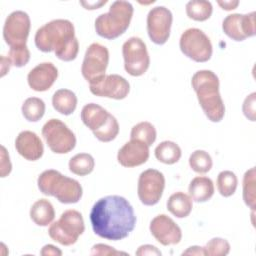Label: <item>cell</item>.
Returning <instances> with one entry per match:
<instances>
[{
    "label": "cell",
    "mask_w": 256,
    "mask_h": 256,
    "mask_svg": "<svg viewBox=\"0 0 256 256\" xmlns=\"http://www.w3.org/2000/svg\"><path fill=\"white\" fill-rule=\"evenodd\" d=\"M58 77V69L51 62H43L35 66L27 75L29 87L37 92H44L51 88Z\"/></svg>",
    "instance_id": "ac0fdd59"
},
{
    "label": "cell",
    "mask_w": 256,
    "mask_h": 256,
    "mask_svg": "<svg viewBox=\"0 0 256 256\" xmlns=\"http://www.w3.org/2000/svg\"><path fill=\"white\" fill-rule=\"evenodd\" d=\"M89 89L93 95L122 100L128 96L130 85L124 77L118 74H109L102 77L98 82L90 84Z\"/></svg>",
    "instance_id": "9a60e30c"
},
{
    "label": "cell",
    "mask_w": 256,
    "mask_h": 256,
    "mask_svg": "<svg viewBox=\"0 0 256 256\" xmlns=\"http://www.w3.org/2000/svg\"><path fill=\"white\" fill-rule=\"evenodd\" d=\"M41 255H54V256H61L62 251L58 249V247L52 245V244H47L42 247L40 251Z\"/></svg>",
    "instance_id": "f35d334b"
},
{
    "label": "cell",
    "mask_w": 256,
    "mask_h": 256,
    "mask_svg": "<svg viewBox=\"0 0 256 256\" xmlns=\"http://www.w3.org/2000/svg\"><path fill=\"white\" fill-rule=\"evenodd\" d=\"M135 254L139 255V256H145V255H157V256H160L161 255V251L158 250L157 247H155L153 245L145 244V245L139 246L137 251L135 252Z\"/></svg>",
    "instance_id": "74e56055"
},
{
    "label": "cell",
    "mask_w": 256,
    "mask_h": 256,
    "mask_svg": "<svg viewBox=\"0 0 256 256\" xmlns=\"http://www.w3.org/2000/svg\"><path fill=\"white\" fill-rule=\"evenodd\" d=\"M8 59L10 60L12 66L18 68L25 66L30 60V51L27 45L19 47H10L8 52Z\"/></svg>",
    "instance_id": "836d02e7"
},
{
    "label": "cell",
    "mask_w": 256,
    "mask_h": 256,
    "mask_svg": "<svg viewBox=\"0 0 256 256\" xmlns=\"http://www.w3.org/2000/svg\"><path fill=\"white\" fill-rule=\"evenodd\" d=\"M80 116L84 125L95 133L108 123L112 114L96 103H88L82 108Z\"/></svg>",
    "instance_id": "ffe728a7"
},
{
    "label": "cell",
    "mask_w": 256,
    "mask_h": 256,
    "mask_svg": "<svg viewBox=\"0 0 256 256\" xmlns=\"http://www.w3.org/2000/svg\"><path fill=\"white\" fill-rule=\"evenodd\" d=\"M91 255H120V254H124L126 255L127 253L125 252H121V251H117L115 250L113 247L106 245V244H95L92 249H91Z\"/></svg>",
    "instance_id": "d590c367"
},
{
    "label": "cell",
    "mask_w": 256,
    "mask_h": 256,
    "mask_svg": "<svg viewBox=\"0 0 256 256\" xmlns=\"http://www.w3.org/2000/svg\"><path fill=\"white\" fill-rule=\"evenodd\" d=\"M255 176L256 169L255 167L247 170L243 176V200L244 203L252 210H255L256 205V196H255Z\"/></svg>",
    "instance_id": "f546056e"
},
{
    "label": "cell",
    "mask_w": 256,
    "mask_h": 256,
    "mask_svg": "<svg viewBox=\"0 0 256 256\" xmlns=\"http://www.w3.org/2000/svg\"><path fill=\"white\" fill-rule=\"evenodd\" d=\"M192 199L184 192H175L167 200V210L177 218H185L192 211Z\"/></svg>",
    "instance_id": "cb8c5ba5"
},
{
    "label": "cell",
    "mask_w": 256,
    "mask_h": 256,
    "mask_svg": "<svg viewBox=\"0 0 256 256\" xmlns=\"http://www.w3.org/2000/svg\"><path fill=\"white\" fill-rule=\"evenodd\" d=\"M256 103V93L255 92H252L251 94H249L244 102H243V105H242V111H243V114L245 115V117L254 122L255 121V104Z\"/></svg>",
    "instance_id": "e575fe53"
},
{
    "label": "cell",
    "mask_w": 256,
    "mask_h": 256,
    "mask_svg": "<svg viewBox=\"0 0 256 256\" xmlns=\"http://www.w3.org/2000/svg\"><path fill=\"white\" fill-rule=\"evenodd\" d=\"M31 28L29 15L21 10L11 12L3 26V38L10 47L25 46Z\"/></svg>",
    "instance_id": "7c38bea8"
},
{
    "label": "cell",
    "mask_w": 256,
    "mask_h": 256,
    "mask_svg": "<svg viewBox=\"0 0 256 256\" xmlns=\"http://www.w3.org/2000/svg\"><path fill=\"white\" fill-rule=\"evenodd\" d=\"M154 154L159 162L167 165H172L180 160L182 152L178 144L173 141L166 140L156 146Z\"/></svg>",
    "instance_id": "d4e9b609"
},
{
    "label": "cell",
    "mask_w": 256,
    "mask_h": 256,
    "mask_svg": "<svg viewBox=\"0 0 256 256\" xmlns=\"http://www.w3.org/2000/svg\"><path fill=\"white\" fill-rule=\"evenodd\" d=\"M217 4L223 9V10H226V11H231V10H234L237 8V6L239 5V1L237 0H224V1H217Z\"/></svg>",
    "instance_id": "ab89813d"
},
{
    "label": "cell",
    "mask_w": 256,
    "mask_h": 256,
    "mask_svg": "<svg viewBox=\"0 0 256 256\" xmlns=\"http://www.w3.org/2000/svg\"><path fill=\"white\" fill-rule=\"evenodd\" d=\"M68 166L70 172L73 174L78 176H86L93 171L95 161L92 155L88 153H78L69 160Z\"/></svg>",
    "instance_id": "4316f807"
},
{
    "label": "cell",
    "mask_w": 256,
    "mask_h": 256,
    "mask_svg": "<svg viewBox=\"0 0 256 256\" xmlns=\"http://www.w3.org/2000/svg\"><path fill=\"white\" fill-rule=\"evenodd\" d=\"M164 188L165 177L159 170L150 168L139 175L137 194L142 204L146 206L156 205L162 197Z\"/></svg>",
    "instance_id": "8fae6325"
},
{
    "label": "cell",
    "mask_w": 256,
    "mask_h": 256,
    "mask_svg": "<svg viewBox=\"0 0 256 256\" xmlns=\"http://www.w3.org/2000/svg\"><path fill=\"white\" fill-rule=\"evenodd\" d=\"M16 151L28 161L40 159L44 152V146L40 137L32 131L24 130L15 139Z\"/></svg>",
    "instance_id": "d6986e66"
},
{
    "label": "cell",
    "mask_w": 256,
    "mask_h": 256,
    "mask_svg": "<svg viewBox=\"0 0 256 256\" xmlns=\"http://www.w3.org/2000/svg\"><path fill=\"white\" fill-rule=\"evenodd\" d=\"M179 47L186 57L199 63L210 60L213 53V47L209 37L198 28L186 29L181 34Z\"/></svg>",
    "instance_id": "52a82bcc"
},
{
    "label": "cell",
    "mask_w": 256,
    "mask_h": 256,
    "mask_svg": "<svg viewBox=\"0 0 256 256\" xmlns=\"http://www.w3.org/2000/svg\"><path fill=\"white\" fill-rule=\"evenodd\" d=\"M53 108L62 115H71L77 107V96L69 89H59L52 96Z\"/></svg>",
    "instance_id": "603a6c76"
},
{
    "label": "cell",
    "mask_w": 256,
    "mask_h": 256,
    "mask_svg": "<svg viewBox=\"0 0 256 256\" xmlns=\"http://www.w3.org/2000/svg\"><path fill=\"white\" fill-rule=\"evenodd\" d=\"M90 222L96 235L118 241L126 238L136 225L130 202L119 195H108L97 200L90 211Z\"/></svg>",
    "instance_id": "6da1fadb"
},
{
    "label": "cell",
    "mask_w": 256,
    "mask_h": 256,
    "mask_svg": "<svg viewBox=\"0 0 256 256\" xmlns=\"http://www.w3.org/2000/svg\"><path fill=\"white\" fill-rule=\"evenodd\" d=\"M42 136L49 149L56 154H66L76 146L75 134L61 120L52 118L42 127Z\"/></svg>",
    "instance_id": "ba28073f"
},
{
    "label": "cell",
    "mask_w": 256,
    "mask_h": 256,
    "mask_svg": "<svg viewBox=\"0 0 256 256\" xmlns=\"http://www.w3.org/2000/svg\"><path fill=\"white\" fill-rule=\"evenodd\" d=\"M182 255H199V256H205L206 252L204 247H200V246H190L189 248H187V250H185Z\"/></svg>",
    "instance_id": "60d3db41"
},
{
    "label": "cell",
    "mask_w": 256,
    "mask_h": 256,
    "mask_svg": "<svg viewBox=\"0 0 256 256\" xmlns=\"http://www.w3.org/2000/svg\"><path fill=\"white\" fill-rule=\"evenodd\" d=\"M185 10L190 19L202 22L210 18L213 12V6L210 1L192 0L187 2Z\"/></svg>",
    "instance_id": "484cf974"
},
{
    "label": "cell",
    "mask_w": 256,
    "mask_h": 256,
    "mask_svg": "<svg viewBox=\"0 0 256 256\" xmlns=\"http://www.w3.org/2000/svg\"><path fill=\"white\" fill-rule=\"evenodd\" d=\"M149 158V146L145 143L130 139L117 153V160L123 167L131 168L140 166L147 162Z\"/></svg>",
    "instance_id": "e0dca14e"
},
{
    "label": "cell",
    "mask_w": 256,
    "mask_h": 256,
    "mask_svg": "<svg viewBox=\"0 0 256 256\" xmlns=\"http://www.w3.org/2000/svg\"><path fill=\"white\" fill-rule=\"evenodd\" d=\"M191 169L199 174H205L212 168L213 161L210 154L204 150H195L189 157Z\"/></svg>",
    "instance_id": "1f68e13d"
},
{
    "label": "cell",
    "mask_w": 256,
    "mask_h": 256,
    "mask_svg": "<svg viewBox=\"0 0 256 256\" xmlns=\"http://www.w3.org/2000/svg\"><path fill=\"white\" fill-rule=\"evenodd\" d=\"M134 8L128 1H114L107 13L100 14L95 19L96 33L105 39L113 40L121 36L128 29Z\"/></svg>",
    "instance_id": "5b68a950"
},
{
    "label": "cell",
    "mask_w": 256,
    "mask_h": 256,
    "mask_svg": "<svg viewBox=\"0 0 256 256\" xmlns=\"http://www.w3.org/2000/svg\"><path fill=\"white\" fill-rule=\"evenodd\" d=\"M198 102L211 122H220L225 115V106L219 92V78L211 70H199L191 79Z\"/></svg>",
    "instance_id": "3957f363"
},
{
    "label": "cell",
    "mask_w": 256,
    "mask_h": 256,
    "mask_svg": "<svg viewBox=\"0 0 256 256\" xmlns=\"http://www.w3.org/2000/svg\"><path fill=\"white\" fill-rule=\"evenodd\" d=\"M214 190L213 181L205 176H197L193 178L188 187L189 196L197 203H203L211 199Z\"/></svg>",
    "instance_id": "44dd1931"
},
{
    "label": "cell",
    "mask_w": 256,
    "mask_h": 256,
    "mask_svg": "<svg viewBox=\"0 0 256 256\" xmlns=\"http://www.w3.org/2000/svg\"><path fill=\"white\" fill-rule=\"evenodd\" d=\"M37 185L42 194L53 196L63 204L77 203L83 194L82 186L76 179L54 169L43 171L37 179Z\"/></svg>",
    "instance_id": "277c9868"
},
{
    "label": "cell",
    "mask_w": 256,
    "mask_h": 256,
    "mask_svg": "<svg viewBox=\"0 0 256 256\" xmlns=\"http://www.w3.org/2000/svg\"><path fill=\"white\" fill-rule=\"evenodd\" d=\"M157 137L155 127L148 121H142L134 125L130 132V139L139 140L147 146H151Z\"/></svg>",
    "instance_id": "f1b7e54d"
},
{
    "label": "cell",
    "mask_w": 256,
    "mask_h": 256,
    "mask_svg": "<svg viewBox=\"0 0 256 256\" xmlns=\"http://www.w3.org/2000/svg\"><path fill=\"white\" fill-rule=\"evenodd\" d=\"M45 102L38 97L27 98L21 107L22 115L29 122L39 121L45 113Z\"/></svg>",
    "instance_id": "83f0119b"
},
{
    "label": "cell",
    "mask_w": 256,
    "mask_h": 256,
    "mask_svg": "<svg viewBox=\"0 0 256 256\" xmlns=\"http://www.w3.org/2000/svg\"><path fill=\"white\" fill-rule=\"evenodd\" d=\"M12 170V165L10 162L9 154L7 153L6 148L2 145L1 146V177L4 178L10 174Z\"/></svg>",
    "instance_id": "8d00e7d4"
},
{
    "label": "cell",
    "mask_w": 256,
    "mask_h": 256,
    "mask_svg": "<svg viewBox=\"0 0 256 256\" xmlns=\"http://www.w3.org/2000/svg\"><path fill=\"white\" fill-rule=\"evenodd\" d=\"M10 66H12V65H11V62H10V60L8 59V57L2 56V57H1V77L5 76V74H6L7 72H9Z\"/></svg>",
    "instance_id": "7bdbcfd3"
},
{
    "label": "cell",
    "mask_w": 256,
    "mask_h": 256,
    "mask_svg": "<svg viewBox=\"0 0 256 256\" xmlns=\"http://www.w3.org/2000/svg\"><path fill=\"white\" fill-rule=\"evenodd\" d=\"M238 185V179L234 172L230 170L221 171L217 176V189L223 197L232 196Z\"/></svg>",
    "instance_id": "4dcf8cb0"
},
{
    "label": "cell",
    "mask_w": 256,
    "mask_h": 256,
    "mask_svg": "<svg viewBox=\"0 0 256 256\" xmlns=\"http://www.w3.org/2000/svg\"><path fill=\"white\" fill-rule=\"evenodd\" d=\"M109 63V51L100 43H92L86 49L81 66L84 79L90 84L98 82L105 76Z\"/></svg>",
    "instance_id": "30bf717a"
},
{
    "label": "cell",
    "mask_w": 256,
    "mask_h": 256,
    "mask_svg": "<svg viewBox=\"0 0 256 256\" xmlns=\"http://www.w3.org/2000/svg\"><path fill=\"white\" fill-rule=\"evenodd\" d=\"M206 255L209 256H225L230 252V244L226 239L215 237L209 240L204 247Z\"/></svg>",
    "instance_id": "d6a6232c"
},
{
    "label": "cell",
    "mask_w": 256,
    "mask_h": 256,
    "mask_svg": "<svg viewBox=\"0 0 256 256\" xmlns=\"http://www.w3.org/2000/svg\"><path fill=\"white\" fill-rule=\"evenodd\" d=\"M34 42L42 52H54L62 61L74 60L79 51V42L75 37V28L67 19H55L41 26L35 33Z\"/></svg>",
    "instance_id": "7a4b0ae2"
},
{
    "label": "cell",
    "mask_w": 256,
    "mask_h": 256,
    "mask_svg": "<svg viewBox=\"0 0 256 256\" xmlns=\"http://www.w3.org/2000/svg\"><path fill=\"white\" fill-rule=\"evenodd\" d=\"M85 230L82 214L74 209L64 211L60 218L51 223L48 229L50 238L63 246H70L77 242Z\"/></svg>",
    "instance_id": "8992f818"
},
{
    "label": "cell",
    "mask_w": 256,
    "mask_h": 256,
    "mask_svg": "<svg viewBox=\"0 0 256 256\" xmlns=\"http://www.w3.org/2000/svg\"><path fill=\"white\" fill-rule=\"evenodd\" d=\"M173 21L172 12L165 6L152 8L147 15V33L156 45H163L170 37Z\"/></svg>",
    "instance_id": "4fadbf2b"
},
{
    "label": "cell",
    "mask_w": 256,
    "mask_h": 256,
    "mask_svg": "<svg viewBox=\"0 0 256 256\" xmlns=\"http://www.w3.org/2000/svg\"><path fill=\"white\" fill-rule=\"evenodd\" d=\"M30 218L38 226H48L55 218V210L47 199H39L30 208Z\"/></svg>",
    "instance_id": "7402d4cb"
},
{
    "label": "cell",
    "mask_w": 256,
    "mask_h": 256,
    "mask_svg": "<svg viewBox=\"0 0 256 256\" xmlns=\"http://www.w3.org/2000/svg\"><path fill=\"white\" fill-rule=\"evenodd\" d=\"M125 71L134 77L142 76L149 68L150 57L145 42L139 37H130L122 45Z\"/></svg>",
    "instance_id": "9c48e42d"
},
{
    "label": "cell",
    "mask_w": 256,
    "mask_h": 256,
    "mask_svg": "<svg viewBox=\"0 0 256 256\" xmlns=\"http://www.w3.org/2000/svg\"><path fill=\"white\" fill-rule=\"evenodd\" d=\"M152 236L162 245H176L182 239L181 228L165 214L155 216L149 226Z\"/></svg>",
    "instance_id": "2e32d148"
},
{
    "label": "cell",
    "mask_w": 256,
    "mask_h": 256,
    "mask_svg": "<svg viewBox=\"0 0 256 256\" xmlns=\"http://www.w3.org/2000/svg\"><path fill=\"white\" fill-rule=\"evenodd\" d=\"M107 3V1L105 0V1H93V2H84V1H81L80 2V4L82 5V6H84V8L85 9H87V10H94V9H98L99 7H101L102 5H104V4H106Z\"/></svg>",
    "instance_id": "b9f144b4"
},
{
    "label": "cell",
    "mask_w": 256,
    "mask_h": 256,
    "mask_svg": "<svg viewBox=\"0 0 256 256\" xmlns=\"http://www.w3.org/2000/svg\"><path fill=\"white\" fill-rule=\"evenodd\" d=\"M222 30L230 39L237 42L254 36L256 33L255 12L227 15L222 22Z\"/></svg>",
    "instance_id": "5bb4252c"
}]
</instances>
